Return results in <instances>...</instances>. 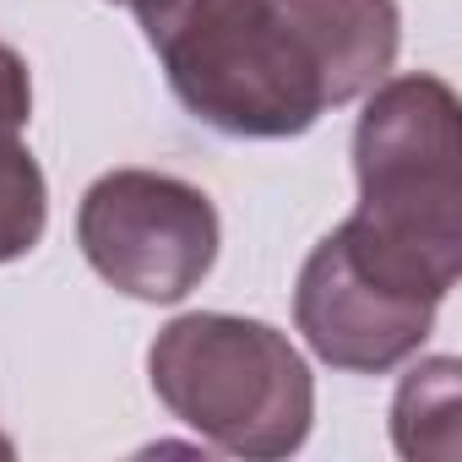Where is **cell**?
Listing matches in <instances>:
<instances>
[{
	"instance_id": "cell-1",
	"label": "cell",
	"mask_w": 462,
	"mask_h": 462,
	"mask_svg": "<svg viewBox=\"0 0 462 462\" xmlns=\"http://www.w3.org/2000/svg\"><path fill=\"white\" fill-rule=\"evenodd\" d=\"M190 120L240 142L305 136L327 104L273 0H131Z\"/></svg>"
},
{
	"instance_id": "cell-2",
	"label": "cell",
	"mask_w": 462,
	"mask_h": 462,
	"mask_svg": "<svg viewBox=\"0 0 462 462\" xmlns=\"http://www.w3.org/2000/svg\"><path fill=\"white\" fill-rule=\"evenodd\" d=\"M147 375L158 402L185 430L245 462L294 457L316 419L305 354L278 327L251 316H174L147 348Z\"/></svg>"
},
{
	"instance_id": "cell-3",
	"label": "cell",
	"mask_w": 462,
	"mask_h": 462,
	"mask_svg": "<svg viewBox=\"0 0 462 462\" xmlns=\"http://www.w3.org/2000/svg\"><path fill=\"white\" fill-rule=\"evenodd\" d=\"M451 273L370 228L359 212L305 256L294 289V321L310 354L348 375H386L413 359L435 327Z\"/></svg>"
},
{
	"instance_id": "cell-4",
	"label": "cell",
	"mask_w": 462,
	"mask_h": 462,
	"mask_svg": "<svg viewBox=\"0 0 462 462\" xmlns=\"http://www.w3.org/2000/svg\"><path fill=\"white\" fill-rule=\"evenodd\" d=\"M359 217L462 273V131L457 93L430 71L381 77L354 125Z\"/></svg>"
},
{
	"instance_id": "cell-5",
	"label": "cell",
	"mask_w": 462,
	"mask_h": 462,
	"mask_svg": "<svg viewBox=\"0 0 462 462\" xmlns=\"http://www.w3.org/2000/svg\"><path fill=\"white\" fill-rule=\"evenodd\" d=\"M88 267L147 305H174L217 262V207L201 185L158 169H109L77 207Z\"/></svg>"
},
{
	"instance_id": "cell-6",
	"label": "cell",
	"mask_w": 462,
	"mask_h": 462,
	"mask_svg": "<svg viewBox=\"0 0 462 462\" xmlns=\"http://www.w3.org/2000/svg\"><path fill=\"white\" fill-rule=\"evenodd\" d=\"M273 6L289 23L327 109L365 98L397 60V0H273Z\"/></svg>"
},
{
	"instance_id": "cell-7",
	"label": "cell",
	"mask_w": 462,
	"mask_h": 462,
	"mask_svg": "<svg viewBox=\"0 0 462 462\" xmlns=\"http://www.w3.org/2000/svg\"><path fill=\"white\" fill-rule=\"evenodd\" d=\"M402 457H457V359H424L392 402Z\"/></svg>"
},
{
	"instance_id": "cell-8",
	"label": "cell",
	"mask_w": 462,
	"mask_h": 462,
	"mask_svg": "<svg viewBox=\"0 0 462 462\" xmlns=\"http://www.w3.org/2000/svg\"><path fill=\"white\" fill-rule=\"evenodd\" d=\"M50 223V185L23 136H0V267L28 256Z\"/></svg>"
},
{
	"instance_id": "cell-9",
	"label": "cell",
	"mask_w": 462,
	"mask_h": 462,
	"mask_svg": "<svg viewBox=\"0 0 462 462\" xmlns=\"http://www.w3.org/2000/svg\"><path fill=\"white\" fill-rule=\"evenodd\" d=\"M33 120V77L28 60L0 44V136H23V125Z\"/></svg>"
},
{
	"instance_id": "cell-10",
	"label": "cell",
	"mask_w": 462,
	"mask_h": 462,
	"mask_svg": "<svg viewBox=\"0 0 462 462\" xmlns=\"http://www.w3.org/2000/svg\"><path fill=\"white\" fill-rule=\"evenodd\" d=\"M115 6H131V0H115Z\"/></svg>"
},
{
	"instance_id": "cell-11",
	"label": "cell",
	"mask_w": 462,
	"mask_h": 462,
	"mask_svg": "<svg viewBox=\"0 0 462 462\" xmlns=\"http://www.w3.org/2000/svg\"><path fill=\"white\" fill-rule=\"evenodd\" d=\"M0 451H6V440H0Z\"/></svg>"
}]
</instances>
